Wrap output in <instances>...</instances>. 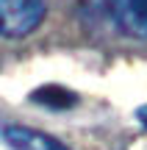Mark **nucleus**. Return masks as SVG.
Here are the masks:
<instances>
[{
	"instance_id": "f257e3e1",
	"label": "nucleus",
	"mask_w": 147,
	"mask_h": 150,
	"mask_svg": "<svg viewBox=\"0 0 147 150\" xmlns=\"http://www.w3.org/2000/svg\"><path fill=\"white\" fill-rule=\"evenodd\" d=\"M44 17V0H0V36H28Z\"/></svg>"
},
{
	"instance_id": "f03ea898",
	"label": "nucleus",
	"mask_w": 147,
	"mask_h": 150,
	"mask_svg": "<svg viewBox=\"0 0 147 150\" xmlns=\"http://www.w3.org/2000/svg\"><path fill=\"white\" fill-rule=\"evenodd\" d=\"M108 8L125 33L147 39V0H108Z\"/></svg>"
},
{
	"instance_id": "7ed1b4c3",
	"label": "nucleus",
	"mask_w": 147,
	"mask_h": 150,
	"mask_svg": "<svg viewBox=\"0 0 147 150\" xmlns=\"http://www.w3.org/2000/svg\"><path fill=\"white\" fill-rule=\"evenodd\" d=\"M3 139L8 142L11 150H70L64 142L53 139L50 134L25 128V125H6L3 128Z\"/></svg>"
},
{
	"instance_id": "20e7f679",
	"label": "nucleus",
	"mask_w": 147,
	"mask_h": 150,
	"mask_svg": "<svg viewBox=\"0 0 147 150\" xmlns=\"http://www.w3.org/2000/svg\"><path fill=\"white\" fill-rule=\"evenodd\" d=\"M33 103L39 106H47V108H72L78 103V95L64 86H56V83H47V86H39L36 92L31 95Z\"/></svg>"
},
{
	"instance_id": "39448f33",
	"label": "nucleus",
	"mask_w": 147,
	"mask_h": 150,
	"mask_svg": "<svg viewBox=\"0 0 147 150\" xmlns=\"http://www.w3.org/2000/svg\"><path fill=\"white\" fill-rule=\"evenodd\" d=\"M139 120H142V125L147 128V106H142V108H139Z\"/></svg>"
}]
</instances>
